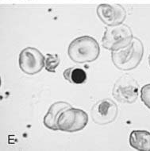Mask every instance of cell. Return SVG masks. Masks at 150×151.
<instances>
[{
  "label": "cell",
  "mask_w": 150,
  "mask_h": 151,
  "mask_svg": "<svg viewBox=\"0 0 150 151\" xmlns=\"http://www.w3.org/2000/svg\"><path fill=\"white\" fill-rule=\"evenodd\" d=\"M60 60L57 54L48 53L45 58V69L49 73H55L56 68L60 65Z\"/></svg>",
  "instance_id": "obj_12"
},
{
  "label": "cell",
  "mask_w": 150,
  "mask_h": 151,
  "mask_svg": "<svg viewBox=\"0 0 150 151\" xmlns=\"http://www.w3.org/2000/svg\"><path fill=\"white\" fill-rule=\"evenodd\" d=\"M133 39L132 29L127 25L106 26V30L102 38V45L106 50L115 51L128 46Z\"/></svg>",
  "instance_id": "obj_3"
},
{
  "label": "cell",
  "mask_w": 150,
  "mask_h": 151,
  "mask_svg": "<svg viewBox=\"0 0 150 151\" xmlns=\"http://www.w3.org/2000/svg\"><path fill=\"white\" fill-rule=\"evenodd\" d=\"M149 67H150V55H149Z\"/></svg>",
  "instance_id": "obj_14"
},
{
  "label": "cell",
  "mask_w": 150,
  "mask_h": 151,
  "mask_svg": "<svg viewBox=\"0 0 150 151\" xmlns=\"http://www.w3.org/2000/svg\"><path fill=\"white\" fill-rule=\"evenodd\" d=\"M139 85L134 79L129 76H122L115 82L112 96L121 104H133L138 97Z\"/></svg>",
  "instance_id": "obj_5"
},
{
  "label": "cell",
  "mask_w": 150,
  "mask_h": 151,
  "mask_svg": "<svg viewBox=\"0 0 150 151\" xmlns=\"http://www.w3.org/2000/svg\"><path fill=\"white\" fill-rule=\"evenodd\" d=\"M144 55V45L141 41L133 37L132 42L121 50L111 52L114 65L121 71H131L139 65Z\"/></svg>",
  "instance_id": "obj_1"
},
{
  "label": "cell",
  "mask_w": 150,
  "mask_h": 151,
  "mask_svg": "<svg viewBox=\"0 0 150 151\" xmlns=\"http://www.w3.org/2000/svg\"><path fill=\"white\" fill-rule=\"evenodd\" d=\"M141 99L144 104L150 110V83H147L141 88Z\"/></svg>",
  "instance_id": "obj_13"
},
{
  "label": "cell",
  "mask_w": 150,
  "mask_h": 151,
  "mask_svg": "<svg viewBox=\"0 0 150 151\" xmlns=\"http://www.w3.org/2000/svg\"><path fill=\"white\" fill-rule=\"evenodd\" d=\"M64 77L70 83L82 84L87 81V73L83 69L80 68H69L64 72Z\"/></svg>",
  "instance_id": "obj_11"
},
{
  "label": "cell",
  "mask_w": 150,
  "mask_h": 151,
  "mask_svg": "<svg viewBox=\"0 0 150 151\" xmlns=\"http://www.w3.org/2000/svg\"><path fill=\"white\" fill-rule=\"evenodd\" d=\"M18 62L24 73L34 75L40 73L45 66V58L36 48L27 47L20 52Z\"/></svg>",
  "instance_id": "obj_6"
},
{
  "label": "cell",
  "mask_w": 150,
  "mask_h": 151,
  "mask_svg": "<svg viewBox=\"0 0 150 151\" xmlns=\"http://www.w3.org/2000/svg\"><path fill=\"white\" fill-rule=\"evenodd\" d=\"M118 114V106L110 99L99 100L91 108V119L98 125L103 126L111 123L116 119Z\"/></svg>",
  "instance_id": "obj_7"
},
{
  "label": "cell",
  "mask_w": 150,
  "mask_h": 151,
  "mask_svg": "<svg viewBox=\"0 0 150 151\" xmlns=\"http://www.w3.org/2000/svg\"><path fill=\"white\" fill-rule=\"evenodd\" d=\"M88 115L84 111L69 107L63 111L57 119L59 130L65 132H77L88 125Z\"/></svg>",
  "instance_id": "obj_4"
},
{
  "label": "cell",
  "mask_w": 150,
  "mask_h": 151,
  "mask_svg": "<svg viewBox=\"0 0 150 151\" xmlns=\"http://www.w3.org/2000/svg\"><path fill=\"white\" fill-rule=\"evenodd\" d=\"M129 145L139 151H150V132L147 130H133L129 135Z\"/></svg>",
  "instance_id": "obj_10"
},
{
  "label": "cell",
  "mask_w": 150,
  "mask_h": 151,
  "mask_svg": "<svg viewBox=\"0 0 150 151\" xmlns=\"http://www.w3.org/2000/svg\"><path fill=\"white\" fill-rule=\"evenodd\" d=\"M96 11L98 18L107 26L121 25L126 18V11L119 4H100Z\"/></svg>",
  "instance_id": "obj_8"
},
{
  "label": "cell",
  "mask_w": 150,
  "mask_h": 151,
  "mask_svg": "<svg viewBox=\"0 0 150 151\" xmlns=\"http://www.w3.org/2000/svg\"><path fill=\"white\" fill-rule=\"evenodd\" d=\"M100 53L98 42L90 36H82L71 42L67 54L73 62L78 64L92 62L97 60Z\"/></svg>",
  "instance_id": "obj_2"
},
{
  "label": "cell",
  "mask_w": 150,
  "mask_h": 151,
  "mask_svg": "<svg viewBox=\"0 0 150 151\" xmlns=\"http://www.w3.org/2000/svg\"><path fill=\"white\" fill-rule=\"evenodd\" d=\"M69 107H72V106L67 102L59 101L52 104L49 107V109L48 110L46 115H44V119H43L44 125L50 130H59L57 127V119L63 111Z\"/></svg>",
  "instance_id": "obj_9"
}]
</instances>
